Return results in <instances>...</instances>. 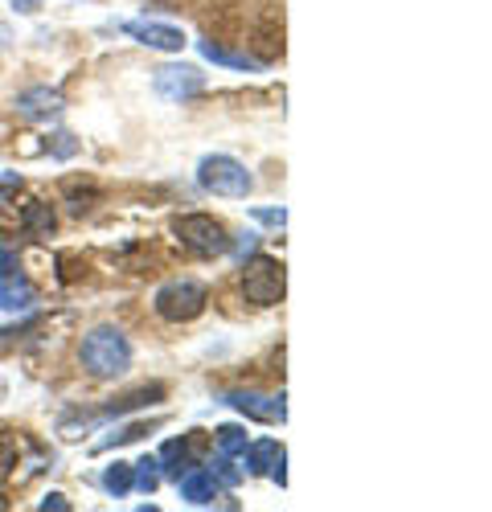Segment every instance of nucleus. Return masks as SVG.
I'll use <instances>...</instances> for the list:
<instances>
[{"instance_id":"nucleus-1","label":"nucleus","mask_w":492,"mask_h":512,"mask_svg":"<svg viewBox=\"0 0 492 512\" xmlns=\"http://www.w3.org/2000/svg\"><path fill=\"white\" fill-rule=\"evenodd\" d=\"M78 365L95 381H115L132 369V340L115 324H95L78 345Z\"/></svg>"},{"instance_id":"nucleus-2","label":"nucleus","mask_w":492,"mask_h":512,"mask_svg":"<svg viewBox=\"0 0 492 512\" xmlns=\"http://www.w3.org/2000/svg\"><path fill=\"white\" fill-rule=\"evenodd\" d=\"M205 304H210V287H205L201 279H169L160 291H156V316L169 320V324H189L205 312Z\"/></svg>"},{"instance_id":"nucleus-3","label":"nucleus","mask_w":492,"mask_h":512,"mask_svg":"<svg viewBox=\"0 0 492 512\" xmlns=\"http://www.w3.org/2000/svg\"><path fill=\"white\" fill-rule=\"evenodd\" d=\"M173 234L185 250H193L197 259H222V254H230V234L218 218H210V213H181V218L173 222Z\"/></svg>"},{"instance_id":"nucleus-4","label":"nucleus","mask_w":492,"mask_h":512,"mask_svg":"<svg viewBox=\"0 0 492 512\" xmlns=\"http://www.w3.org/2000/svg\"><path fill=\"white\" fill-rule=\"evenodd\" d=\"M287 291V275L283 263L271 259V254H255L251 263L242 267V300L255 308H275Z\"/></svg>"},{"instance_id":"nucleus-5","label":"nucleus","mask_w":492,"mask_h":512,"mask_svg":"<svg viewBox=\"0 0 492 512\" xmlns=\"http://www.w3.org/2000/svg\"><path fill=\"white\" fill-rule=\"evenodd\" d=\"M197 185L214 197H246L255 189V177L234 156H205L197 164Z\"/></svg>"},{"instance_id":"nucleus-6","label":"nucleus","mask_w":492,"mask_h":512,"mask_svg":"<svg viewBox=\"0 0 492 512\" xmlns=\"http://www.w3.org/2000/svg\"><path fill=\"white\" fill-rule=\"evenodd\" d=\"M152 87L160 99H169V103H185L193 95L205 91V78L193 70V66H160L156 78H152Z\"/></svg>"},{"instance_id":"nucleus-7","label":"nucleus","mask_w":492,"mask_h":512,"mask_svg":"<svg viewBox=\"0 0 492 512\" xmlns=\"http://www.w3.org/2000/svg\"><path fill=\"white\" fill-rule=\"evenodd\" d=\"M123 33H132L140 46L148 50H164V54H177L185 46V33L177 25H160V21H128Z\"/></svg>"},{"instance_id":"nucleus-8","label":"nucleus","mask_w":492,"mask_h":512,"mask_svg":"<svg viewBox=\"0 0 492 512\" xmlns=\"http://www.w3.org/2000/svg\"><path fill=\"white\" fill-rule=\"evenodd\" d=\"M177 488H181V500H189V504H197V508H205V504H214L218 496H222V480L214 476V472H205V467H185V472L177 476Z\"/></svg>"},{"instance_id":"nucleus-9","label":"nucleus","mask_w":492,"mask_h":512,"mask_svg":"<svg viewBox=\"0 0 492 512\" xmlns=\"http://www.w3.org/2000/svg\"><path fill=\"white\" fill-rule=\"evenodd\" d=\"M242 463L251 467L255 476H271L275 484H283V447L275 439H259V443H246Z\"/></svg>"},{"instance_id":"nucleus-10","label":"nucleus","mask_w":492,"mask_h":512,"mask_svg":"<svg viewBox=\"0 0 492 512\" xmlns=\"http://www.w3.org/2000/svg\"><path fill=\"white\" fill-rule=\"evenodd\" d=\"M222 402L242 410V414H251V418H259V422H275V418L283 422V394L279 398H263L255 390H230Z\"/></svg>"},{"instance_id":"nucleus-11","label":"nucleus","mask_w":492,"mask_h":512,"mask_svg":"<svg viewBox=\"0 0 492 512\" xmlns=\"http://www.w3.org/2000/svg\"><path fill=\"white\" fill-rule=\"evenodd\" d=\"M62 107H66L62 91H50V87H33L17 99V111L29 119H54V115H62Z\"/></svg>"},{"instance_id":"nucleus-12","label":"nucleus","mask_w":492,"mask_h":512,"mask_svg":"<svg viewBox=\"0 0 492 512\" xmlns=\"http://www.w3.org/2000/svg\"><path fill=\"white\" fill-rule=\"evenodd\" d=\"M197 443H201V439H197V431H193L189 439H173V443H164V447H160V455H156V463H160V467H169L173 476H181L185 467H193V451H197Z\"/></svg>"},{"instance_id":"nucleus-13","label":"nucleus","mask_w":492,"mask_h":512,"mask_svg":"<svg viewBox=\"0 0 492 512\" xmlns=\"http://www.w3.org/2000/svg\"><path fill=\"white\" fill-rule=\"evenodd\" d=\"M21 230L33 234V238H50V234L58 230L54 205H46V201H29V205L21 209Z\"/></svg>"},{"instance_id":"nucleus-14","label":"nucleus","mask_w":492,"mask_h":512,"mask_svg":"<svg viewBox=\"0 0 492 512\" xmlns=\"http://www.w3.org/2000/svg\"><path fill=\"white\" fill-rule=\"evenodd\" d=\"M29 304H33V287L21 275H5V279H0V308H5V312H21Z\"/></svg>"},{"instance_id":"nucleus-15","label":"nucleus","mask_w":492,"mask_h":512,"mask_svg":"<svg viewBox=\"0 0 492 512\" xmlns=\"http://www.w3.org/2000/svg\"><path fill=\"white\" fill-rule=\"evenodd\" d=\"M164 398V386H144V390H132V394H123L119 402H111L103 414L107 418H119V414H128V410H140V406H152Z\"/></svg>"},{"instance_id":"nucleus-16","label":"nucleus","mask_w":492,"mask_h":512,"mask_svg":"<svg viewBox=\"0 0 492 512\" xmlns=\"http://www.w3.org/2000/svg\"><path fill=\"white\" fill-rule=\"evenodd\" d=\"M201 58H210L218 66H234V70H259L263 62L251 58V54H234V50H222L218 41H201Z\"/></svg>"},{"instance_id":"nucleus-17","label":"nucleus","mask_w":492,"mask_h":512,"mask_svg":"<svg viewBox=\"0 0 492 512\" xmlns=\"http://www.w3.org/2000/svg\"><path fill=\"white\" fill-rule=\"evenodd\" d=\"M132 484H136V472H132V463H111L107 472H103V488L111 492V496H128L132 492Z\"/></svg>"},{"instance_id":"nucleus-18","label":"nucleus","mask_w":492,"mask_h":512,"mask_svg":"<svg viewBox=\"0 0 492 512\" xmlns=\"http://www.w3.org/2000/svg\"><path fill=\"white\" fill-rule=\"evenodd\" d=\"M214 443H218V455H230V459H238V455L246 451V443H251V439H246V431H242V426H218V431H214Z\"/></svg>"},{"instance_id":"nucleus-19","label":"nucleus","mask_w":492,"mask_h":512,"mask_svg":"<svg viewBox=\"0 0 492 512\" xmlns=\"http://www.w3.org/2000/svg\"><path fill=\"white\" fill-rule=\"evenodd\" d=\"M132 472H136V488H140V492H156V484H160V463H156V455H144V459L132 467Z\"/></svg>"},{"instance_id":"nucleus-20","label":"nucleus","mask_w":492,"mask_h":512,"mask_svg":"<svg viewBox=\"0 0 492 512\" xmlns=\"http://www.w3.org/2000/svg\"><path fill=\"white\" fill-rule=\"evenodd\" d=\"M13 467H17V439L9 431H0V480H5Z\"/></svg>"},{"instance_id":"nucleus-21","label":"nucleus","mask_w":492,"mask_h":512,"mask_svg":"<svg viewBox=\"0 0 492 512\" xmlns=\"http://www.w3.org/2000/svg\"><path fill=\"white\" fill-rule=\"evenodd\" d=\"M214 476H218L222 484H238V480H242V472L234 467V459H230V455H218V459H214Z\"/></svg>"},{"instance_id":"nucleus-22","label":"nucleus","mask_w":492,"mask_h":512,"mask_svg":"<svg viewBox=\"0 0 492 512\" xmlns=\"http://www.w3.org/2000/svg\"><path fill=\"white\" fill-rule=\"evenodd\" d=\"M5 275H17V254L9 246H0V279Z\"/></svg>"},{"instance_id":"nucleus-23","label":"nucleus","mask_w":492,"mask_h":512,"mask_svg":"<svg viewBox=\"0 0 492 512\" xmlns=\"http://www.w3.org/2000/svg\"><path fill=\"white\" fill-rule=\"evenodd\" d=\"M255 218H259V222H267V226H283V218H287V213H283V209H259Z\"/></svg>"},{"instance_id":"nucleus-24","label":"nucleus","mask_w":492,"mask_h":512,"mask_svg":"<svg viewBox=\"0 0 492 512\" xmlns=\"http://www.w3.org/2000/svg\"><path fill=\"white\" fill-rule=\"evenodd\" d=\"M41 508H58V512H66L70 504H66V496H58V492H54V496H46V500H41Z\"/></svg>"},{"instance_id":"nucleus-25","label":"nucleus","mask_w":492,"mask_h":512,"mask_svg":"<svg viewBox=\"0 0 492 512\" xmlns=\"http://www.w3.org/2000/svg\"><path fill=\"white\" fill-rule=\"evenodd\" d=\"M70 140H74V136H66V132L58 136V156H70V152H74V144H70Z\"/></svg>"},{"instance_id":"nucleus-26","label":"nucleus","mask_w":492,"mask_h":512,"mask_svg":"<svg viewBox=\"0 0 492 512\" xmlns=\"http://www.w3.org/2000/svg\"><path fill=\"white\" fill-rule=\"evenodd\" d=\"M37 5L41 0H13V9H21V13H37Z\"/></svg>"},{"instance_id":"nucleus-27","label":"nucleus","mask_w":492,"mask_h":512,"mask_svg":"<svg viewBox=\"0 0 492 512\" xmlns=\"http://www.w3.org/2000/svg\"><path fill=\"white\" fill-rule=\"evenodd\" d=\"M5 394H9V386H5V377H0V402H5Z\"/></svg>"},{"instance_id":"nucleus-28","label":"nucleus","mask_w":492,"mask_h":512,"mask_svg":"<svg viewBox=\"0 0 492 512\" xmlns=\"http://www.w3.org/2000/svg\"><path fill=\"white\" fill-rule=\"evenodd\" d=\"M0 508H9V500H5V496H0Z\"/></svg>"}]
</instances>
